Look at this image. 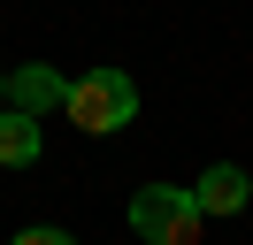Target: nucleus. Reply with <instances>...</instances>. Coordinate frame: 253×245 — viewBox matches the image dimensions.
<instances>
[{"label": "nucleus", "instance_id": "4", "mask_svg": "<svg viewBox=\"0 0 253 245\" xmlns=\"http://www.w3.org/2000/svg\"><path fill=\"white\" fill-rule=\"evenodd\" d=\"M192 199H200V214H246V199H253V176L238 161H215L200 184H192Z\"/></svg>", "mask_w": 253, "mask_h": 245}, {"label": "nucleus", "instance_id": "6", "mask_svg": "<svg viewBox=\"0 0 253 245\" xmlns=\"http://www.w3.org/2000/svg\"><path fill=\"white\" fill-rule=\"evenodd\" d=\"M8 245H77V238H69V230H54V222H31V230H16Z\"/></svg>", "mask_w": 253, "mask_h": 245}, {"label": "nucleus", "instance_id": "3", "mask_svg": "<svg viewBox=\"0 0 253 245\" xmlns=\"http://www.w3.org/2000/svg\"><path fill=\"white\" fill-rule=\"evenodd\" d=\"M62 100H69V77H54L46 61H23V69L8 77V107H16V115H31V122L54 115Z\"/></svg>", "mask_w": 253, "mask_h": 245}, {"label": "nucleus", "instance_id": "7", "mask_svg": "<svg viewBox=\"0 0 253 245\" xmlns=\"http://www.w3.org/2000/svg\"><path fill=\"white\" fill-rule=\"evenodd\" d=\"M0 115H8V69H0Z\"/></svg>", "mask_w": 253, "mask_h": 245}, {"label": "nucleus", "instance_id": "1", "mask_svg": "<svg viewBox=\"0 0 253 245\" xmlns=\"http://www.w3.org/2000/svg\"><path fill=\"white\" fill-rule=\"evenodd\" d=\"M62 115L77 122V130H92V138L123 130V122H138V77L130 69H84V77H69Z\"/></svg>", "mask_w": 253, "mask_h": 245}, {"label": "nucleus", "instance_id": "5", "mask_svg": "<svg viewBox=\"0 0 253 245\" xmlns=\"http://www.w3.org/2000/svg\"><path fill=\"white\" fill-rule=\"evenodd\" d=\"M39 153H46V130H39L31 115L8 107V115H0V168H31Z\"/></svg>", "mask_w": 253, "mask_h": 245}, {"label": "nucleus", "instance_id": "2", "mask_svg": "<svg viewBox=\"0 0 253 245\" xmlns=\"http://www.w3.org/2000/svg\"><path fill=\"white\" fill-rule=\"evenodd\" d=\"M130 230H138L146 245H200L207 214H200V199H192V184H138V192H130Z\"/></svg>", "mask_w": 253, "mask_h": 245}]
</instances>
